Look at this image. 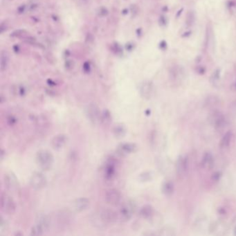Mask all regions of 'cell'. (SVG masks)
Segmentation results:
<instances>
[{"label": "cell", "instance_id": "20", "mask_svg": "<svg viewBox=\"0 0 236 236\" xmlns=\"http://www.w3.org/2000/svg\"><path fill=\"white\" fill-rule=\"evenodd\" d=\"M153 178V174L151 172H144L139 174V179L141 182H147L150 181Z\"/></svg>", "mask_w": 236, "mask_h": 236}, {"label": "cell", "instance_id": "17", "mask_svg": "<svg viewBox=\"0 0 236 236\" xmlns=\"http://www.w3.org/2000/svg\"><path fill=\"white\" fill-rule=\"evenodd\" d=\"M154 209L150 205H145L140 210V215L145 219H150L154 215Z\"/></svg>", "mask_w": 236, "mask_h": 236}, {"label": "cell", "instance_id": "26", "mask_svg": "<svg viewBox=\"0 0 236 236\" xmlns=\"http://www.w3.org/2000/svg\"><path fill=\"white\" fill-rule=\"evenodd\" d=\"M231 89L233 91H236V80L231 86Z\"/></svg>", "mask_w": 236, "mask_h": 236}, {"label": "cell", "instance_id": "1", "mask_svg": "<svg viewBox=\"0 0 236 236\" xmlns=\"http://www.w3.org/2000/svg\"><path fill=\"white\" fill-rule=\"evenodd\" d=\"M36 161L40 168L44 171L49 170L53 164V156L47 150H41L36 154Z\"/></svg>", "mask_w": 236, "mask_h": 236}, {"label": "cell", "instance_id": "9", "mask_svg": "<svg viewBox=\"0 0 236 236\" xmlns=\"http://www.w3.org/2000/svg\"><path fill=\"white\" fill-rule=\"evenodd\" d=\"M87 115L90 121L93 123H96L100 118L101 114L98 106L93 105V104H91L87 107Z\"/></svg>", "mask_w": 236, "mask_h": 236}, {"label": "cell", "instance_id": "24", "mask_svg": "<svg viewBox=\"0 0 236 236\" xmlns=\"http://www.w3.org/2000/svg\"><path fill=\"white\" fill-rule=\"evenodd\" d=\"M6 223L2 217H1V222H0V231H4V230L6 228Z\"/></svg>", "mask_w": 236, "mask_h": 236}, {"label": "cell", "instance_id": "13", "mask_svg": "<svg viewBox=\"0 0 236 236\" xmlns=\"http://www.w3.org/2000/svg\"><path fill=\"white\" fill-rule=\"evenodd\" d=\"M201 165L203 168L206 170H210L214 166V158L210 152H206L204 154L202 159Z\"/></svg>", "mask_w": 236, "mask_h": 236}, {"label": "cell", "instance_id": "23", "mask_svg": "<svg viewBox=\"0 0 236 236\" xmlns=\"http://www.w3.org/2000/svg\"><path fill=\"white\" fill-rule=\"evenodd\" d=\"M221 177H222V174H221V172H216L213 174L212 179L214 181H219Z\"/></svg>", "mask_w": 236, "mask_h": 236}, {"label": "cell", "instance_id": "14", "mask_svg": "<svg viewBox=\"0 0 236 236\" xmlns=\"http://www.w3.org/2000/svg\"><path fill=\"white\" fill-rule=\"evenodd\" d=\"M137 150V146L136 144L132 143H126L121 144L118 147V152L121 154H128L136 152Z\"/></svg>", "mask_w": 236, "mask_h": 236}, {"label": "cell", "instance_id": "2", "mask_svg": "<svg viewBox=\"0 0 236 236\" xmlns=\"http://www.w3.org/2000/svg\"><path fill=\"white\" fill-rule=\"evenodd\" d=\"M98 220L102 225L110 224L116 222L118 217V213L110 209H105L101 210L99 213Z\"/></svg>", "mask_w": 236, "mask_h": 236}, {"label": "cell", "instance_id": "27", "mask_svg": "<svg viewBox=\"0 0 236 236\" xmlns=\"http://www.w3.org/2000/svg\"><path fill=\"white\" fill-rule=\"evenodd\" d=\"M234 234L236 235V227H235V229H234Z\"/></svg>", "mask_w": 236, "mask_h": 236}, {"label": "cell", "instance_id": "18", "mask_svg": "<svg viewBox=\"0 0 236 236\" xmlns=\"http://www.w3.org/2000/svg\"><path fill=\"white\" fill-rule=\"evenodd\" d=\"M113 132L114 136H115L116 138L121 139L125 136L126 134L125 127L123 125H122V124H118V125H116L115 127L114 128Z\"/></svg>", "mask_w": 236, "mask_h": 236}, {"label": "cell", "instance_id": "10", "mask_svg": "<svg viewBox=\"0 0 236 236\" xmlns=\"http://www.w3.org/2000/svg\"><path fill=\"white\" fill-rule=\"evenodd\" d=\"M67 141V137L65 134H60L53 137L51 141L52 148L55 150H59L64 147Z\"/></svg>", "mask_w": 236, "mask_h": 236}, {"label": "cell", "instance_id": "7", "mask_svg": "<svg viewBox=\"0 0 236 236\" xmlns=\"http://www.w3.org/2000/svg\"><path fill=\"white\" fill-rule=\"evenodd\" d=\"M121 194L117 189H110L106 192L105 199L107 203L111 206H117L121 201Z\"/></svg>", "mask_w": 236, "mask_h": 236}, {"label": "cell", "instance_id": "16", "mask_svg": "<svg viewBox=\"0 0 236 236\" xmlns=\"http://www.w3.org/2000/svg\"><path fill=\"white\" fill-rule=\"evenodd\" d=\"M233 138V134L231 131L227 132L222 139L220 142V147L222 149H227L229 147L231 143Z\"/></svg>", "mask_w": 236, "mask_h": 236}, {"label": "cell", "instance_id": "4", "mask_svg": "<svg viewBox=\"0 0 236 236\" xmlns=\"http://www.w3.org/2000/svg\"><path fill=\"white\" fill-rule=\"evenodd\" d=\"M175 169L179 178H183L186 176L188 169V159L187 156L181 155L178 157L175 164Z\"/></svg>", "mask_w": 236, "mask_h": 236}, {"label": "cell", "instance_id": "5", "mask_svg": "<svg viewBox=\"0 0 236 236\" xmlns=\"http://www.w3.org/2000/svg\"><path fill=\"white\" fill-rule=\"evenodd\" d=\"M47 182V178L41 172H35L30 179V186L35 190L42 189L46 186Z\"/></svg>", "mask_w": 236, "mask_h": 236}, {"label": "cell", "instance_id": "12", "mask_svg": "<svg viewBox=\"0 0 236 236\" xmlns=\"http://www.w3.org/2000/svg\"><path fill=\"white\" fill-rule=\"evenodd\" d=\"M90 200L86 197H80L76 199L73 203V206L78 212H82L85 210L90 206Z\"/></svg>", "mask_w": 236, "mask_h": 236}, {"label": "cell", "instance_id": "11", "mask_svg": "<svg viewBox=\"0 0 236 236\" xmlns=\"http://www.w3.org/2000/svg\"><path fill=\"white\" fill-rule=\"evenodd\" d=\"M4 184L8 189L15 190L18 187V181L13 174L7 173L4 175Z\"/></svg>", "mask_w": 236, "mask_h": 236}, {"label": "cell", "instance_id": "21", "mask_svg": "<svg viewBox=\"0 0 236 236\" xmlns=\"http://www.w3.org/2000/svg\"><path fill=\"white\" fill-rule=\"evenodd\" d=\"M100 118L102 120L103 122H105V123H109L111 121V116H110V113L109 112V111L105 110L103 111V114H101L100 116Z\"/></svg>", "mask_w": 236, "mask_h": 236}, {"label": "cell", "instance_id": "25", "mask_svg": "<svg viewBox=\"0 0 236 236\" xmlns=\"http://www.w3.org/2000/svg\"><path fill=\"white\" fill-rule=\"evenodd\" d=\"M197 72L200 74H204L205 73V69L202 67H199L197 68Z\"/></svg>", "mask_w": 236, "mask_h": 236}, {"label": "cell", "instance_id": "8", "mask_svg": "<svg viewBox=\"0 0 236 236\" xmlns=\"http://www.w3.org/2000/svg\"><path fill=\"white\" fill-rule=\"evenodd\" d=\"M134 206L131 203H125L122 206L118 213V217L123 221L127 222L131 219L134 213Z\"/></svg>", "mask_w": 236, "mask_h": 236}, {"label": "cell", "instance_id": "6", "mask_svg": "<svg viewBox=\"0 0 236 236\" xmlns=\"http://www.w3.org/2000/svg\"><path fill=\"white\" fill-rule=\"evenodd\" d=\"M116 165L114 159H109L104 166L103 174L104 177L107 181H111L116 176Z\"/></svg>", "mask_w": 236, "mask_h": 236}, {"label": "cell", "instance_id": "3", "mask_svg": "<svg viewBox=\"0 0 236 236\" xmlns=\"http://www.w3.org/2000/svg\"><path fill=\"white\" fill-rule=\"evenodd\" d=\"M1 209L6 214H13L16 210V205L12 198L6 193L1 195Z\"/></svg>", "mask_w": 236, "mask_h": 236}, {"label": "cell", "instance_id": "22", "mask_svg": "<svg viewBox=\"0 0 236 236\" xmlns=\"http://www.w3.org/2000/svg\"><path fill=\"white\" fill-rule=\"evenodd\" d=\"M220 78V71L219 70H216L215 72L213 73V74L212 76V79H213V82L215 83L217 80H219Z\"/></svg>", "mask_w": 236, "mask_h": 236}, {"label": "cell", "instance_id": "15", "mask_svg": "<svg viewBox=\"0 0 236 236\" xmlns=\"http://www.w3.org/2000/svg\"><path fill=\"white\" fill-rule=\"evenodd\" d=\"M161 192L167 197H171L174 192V186L171 181H166L163 183L161 186Z\"/></svg>", "mask_w": 236, "mask_h": 236}, {"label": "cell", "instance_id": "19", "mask_svg": "<svg viewBox=\"0 0 236 236\" xmlns=\"http://www.w3.org/2000/svg\"><path fill=\"white\" fill-rule=\"evenodd\" d=\"M142 96L145 98H150L152 93V86L150 83H146L143 86L141 90Z\"/></svg>", "mask_w": 236, "mask_h": 236}]
</instances>
